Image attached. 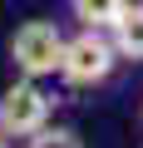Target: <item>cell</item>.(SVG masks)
<instances>
[{
    "mask_svg": "<svg viewBox=\"0 0 143 148\" xmlns=\"http://www.w3.org/2000/svg\"><path fill=\"white\" fill-rule=\"evenodd\" d=\"M69 10H74V20L84 25V30H114L118 25V15L128 10V0H69Z\"/></svg>",
    "mask_w": 143,
    "mask_h": 148,
    "instance_id": "5",
    "label": "cell"
},
{
    "mask_svg": "<svg viewBox=\"0 0 143 148\" xmlns=\"http://www.w3.org/2000/svg\"><path fill=\"white\" fill-rule=\"evenodd\" d=\"M25 148H84V143H79V133H74V128L44 123L40 133H30V138H25Z\"/></svg>",
    "mask_w": 143,
    "mask_h": 148,
    "instance_id": "6",
    "label": "cell"
},
{
    "mask_svg": "<svg viewBox=\"0 0 143 148\" xmlns=\"http://www.w3.org/2000/svg\"><path fill=\"white\" fill-rule=\"evenodd\" d=\"M49 114H54V104H49V94L40 89V79H15L5 94H0V133H5L10 143L40 133V128L49 123Z\"/></svg>",
    "mask_w": 143,
    "mask_h": 148,
    "instance_id": "3",
    "label": "cell"
},
{
    "mask_svg": "<svg viewBox=\"0 0 143 148\" xmlns=\"http://www.w3.org/2000/svg\"><path fill=\"white\" fill-rule=\"evenodd\" d=\"M118 64V49L104 30H79L74 40H64V59H59V79L74 89H94L104 84Z\"/></svg>",
    "mask_w": 143,
    "mask_h": 148,
    "instance_id": "1",
    "label": "cell"
},
{
    "mask_svg": "<svg viewBox=\"0 0 143 148\" xmlns=\"http://www.w3.org/2000/svg\"><path fill=\"white\" fill-rule=\"evenodd\" d=\"M138 119H143V109H138Z\"/></svg>",
    "mask_w": 143,
    "mask_h": 148,
    "instance_id": "8",
    "label": "cell"
},
{
    "mask_svg": "<svg viewBox=\"0 0 143 148\" xmlns=\"http://www.w3.org/2000/svg\"><path fill=\"white\" fill-rule=\"evenodd\" d=\"M109 40H114L118 59L143 64V5H133V0H128V10H123V15H118V25L109 30Z\"/></svg>",
    "mask_w": 143,
    "mask_h": 148,
    "instance_id": "4",
    "label": "cell"
},
{
    "mask_svg": "<svg viewBox=\"0 0 143 148\" xmlns=\"http://www.w3.org/2000/svg\"><path fill=\"white\" fill-rule=\"evenodd\" d=\"M0 148H10V138H5V133H0Z\"/></svg>",
    "mask_w": 143,
    "mask_h": 148,
    "instance_id": "7",
    "label": "cell"
},
{
    "mask_svg": "<svg viewBox=\"0 0 143 148\" xmlns=\"http://www.w3.org/2000/svg\"><path fill=\"white\" fill-rule=\"evenodd\" d=\"M59 59H64V35H59V25H49V20H25V25L10 35V64L25 74V79H49V74H59Z\"/></svg>",
    "mask_w": 143,
    "mask_h": 148,
    "instance_id": "2",
    "label": "cell"
}]
</instances>
